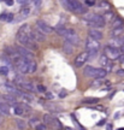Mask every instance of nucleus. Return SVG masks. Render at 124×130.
<instances>
[{
	"label": "nucleus",
	"mask_w": 124,
	"mask_h": 130,
	"mask_svg": "<svg viewBox=\"0 0 124 130\" xmlns=\"http://www.w3.org/2000/svg\"><path fill=\"white\" fill-rule=\"evenodd\" d=\"M119 60H120V63H122V64H124V54H122V56L119 57Z\"/></svg>",
	"instance_id": "nucleus-41"
},
{
	"label": "nucleus",
	"mask_w": 124,
	"mask_h": 130,
	"mask_svg": "<svg viewBox=\"0 0 124 130\" xmlns=\"http://www.w3.org/2000/svg\"><path fill=\"white\" fill-rule=\"evenodd\" d=\"M29 12H30V10H29V7H24V9L21 10V12H19V19H23L25 18V17H28V14H29Z\"/></svg>",
	"instance_id": "nucleus-21"
},
{
	"label": "nucleus",
	"mask_w": 124,
	"mask_h": 130,
	"mask_svg": "<svg viewBox=\"0 0 124 130\" xmlns=\"http://www.w3.org/2000/svg\"><path fill=\"white\" fill-rule=\"evenodd\" d=\"M19 86H21L22 88L29 90V92H34V90H36V87H35L32 82H21V83H19Z\"/></svg>",
	"instance_id": "nucleus-15"
},
{
	"label": "nucleus",
	"mask_w": 124,
	"mask_h": 130,
	"mask_svg": "<svg viewBox=\"0 0 124 130\" xmlns=\"http://www.w3.org/2000/svg\"><path fill=\"white\" fill-rule=\"evenodd\" d=\"M16 125L18 126L21 130H23V129H25L27 124H25V122L22 121V119H17V121H16Z\"/></svg>",
	"instance_id": "nucleus-23"
},
{
	"label": "nucleus",
	"mask_w": 124,
	"mask_h": 130,
	"mask_svg": "<svg viewBox=\"0 0 124 130\" xmlns=\"http://www.w3.org/2000/svg\"><path fill=\"white\" fill-rule=\"evenodd\" d=\"M36 122H37V119H35V118H32V119H30V123H32L33 125H35V126L37 125V124H36Z\"/></svg>",
	"instance_id": "nucleus-37"
},
{
	"label": "nucleus",
	"mask_w": 124,
	"mask_h": 130,
	"mask_svg": "<svg viewBox=\"0 0 124 130\" xmlns=\"http://www.w3.org/2000/svg\"><path fill=\"white\" fill-rule=\"evenodd\" d=\"M1 123H3V117L0 116V124H1Z\"/></svg>",
	"instance_id": "nucleus-44"
},
{
	"label": "nucleus",
	"mask_w": 124,
	"mask_h": 130,
	"mask_svg": "<svg viewBox=\"0 0 124 130\" xmlns=\"http://www.w3.org/2000/svg\"><path fill=\"white\" fill-rule=\"evenodd\" d=\"M82 102L83 104H98L99 99L98 98H84Z\"/></svg>",
	"instance_id": "nucleus-20"
},
{
	"label": "nucleus",
	"mask_w": 124,
	"mask_h": 130,
	"mask_svg": "<svg viewBox=\"0 0 124 130\" xmlns=\"http://www.w3.org/2000/svg\"><path fill=\"white\" fill-rule=\"evenodd\" d=\"M6 5H9V6H12V5H13V1H12V0H7V1H6Z\"/></svg>",
	"instance_id": "nucleus-40"
},
{
	"label": "nucleus",
	"mask_w": 124,
	"mask_h": 130,
	"mask_svg": "<svg viewBox=\"0 0 124 130\" xmlns=\"http://www.w3.org/2000/svg\"><path fill=\"white\" fill-rule=\"evenodd\" d=\"M0 115H4V116H9L10 115V108L7 106V104L0 101Z\"/></svg>",
	"instance_id": "nucleus-16"
},
{
	"label": "nucleus",
	"mask_w": 124,
	"mask_h": 130,
	"mask_svg": "<svg viewBox=\"0 0 124 130\" xmlns=\"http://www.w3.org/2000/svg\"><path fill=\"white\" fill-rule=\"evenodd\" d=\"M61 3H63V5H64V7H66L68 10L72 11V12H75V13L84 14V12H86L84 6H82L78 1H74V0H71V1H61Z\"/></svg>",
	"instance_id": "nucleus-5"
},
{
	"label": "nucleus",
	"mask_w": 124,
	"mask_h": 130,
	"mask_svg": "<svg viewBox=\"0 0 124 130\" xmlns=\"http://www.w3.org/2000/svg\"><path fill=\"white\" fill-rule=\"evenodd\" d=\"M0 19L1 21H6V22H11L13 19V14L12 13H3L0 16Z\"/></svg>",
	"instance_id": "nucleus-19"
},
{
	"label": "nucleus",
	"mask_w": 124,
	"mask_h": 130,
	"mask_svg": "<svg viewBox=\"0 0 124 130\" xmlns=\"http://www.w3.org/2000/svg\"><path fill=\"white\" fill-rule=\"evenodd\" d=\"M84 5H86V6H94V5H95V1H90V0H86V1H84Z\"/></svg>",
	"instance_id": "nucleus-31"
},
{
	"label": "nucleus",
	"mask_w": 124,
	"mask_h": 130,
	"mask_svg": "<svg viewBox=\"0 0 124 130\" xmlns=\"http://www.w3.org/2000/svg\"><path fill=\"white\" fill-rule=\"evenodd\" d=\"M83 18L86 19L92 27H94V28H101V27H104L106 23L104 17H102V16H99V14L87 13L86 16H83Z\"/></svg>",
	"instance_id": "nucleus-3"
},
{
	"label": "nucleus",
	"mask_w": 124,
	"mask_h": 130,
	"mask_svg": "<svg viewBox=\"0 0 124 130\" xmlns=\"http://www.w3.org/2000/svg\"><path fill=\"white\" fill-rule=\"evenodd\" d=\"M30 36L34 41H45V35L40 30H32Z\"/></svg>",
	"instance_id": "nucleus-13"
},
{
	"label": "nucleus",
	"mask_w": 124,
	"mask_h": 130,
	"mask_svg": "<svg viewBox=\"0 0 124 130\" xmlns=\"http://www.w3.org/2000/svg\"><path fill=\"white\" fill-rule=\"evenodd\" d=\"M36 69H37L36 63H35V61H33V60L29 61V71H28V72H30V74H34V72L36 71Z\"/></svg>",
	"instance_id": "nucleus-22"
},
{
	"label": "nucleus",
	"mask_w": 124,
	"mask_h": 130,
	"mask_svg": "<svg viewBox=\"0 0 124 130\" xmlns=\"http://www.w3.org/2000/svg\"><path fill=\"white\" fill-rule=\"evenodd\" d=\"M43 121L46 123L47 126H50L51 129L53 130H60L61 129V124H60V122L54 118L53 116H51V115H45L43 116Z\"/></svg>",
	"instance_id": "nucleus-6"
},
{
	"label": "nucleus",
	"mask_w": 124,
	"mask_h": 130,
	"mask_svg": "<svg viewBox=\"0 0 124 130\" xmlns=\"http://www.w3.org/2000/svg\"><path fill=\"white\" fill-rule=\"evenodd\" d=\"M111 24H112V28L116 29V28H122L123 27V21L120 18H115L112 22H111Z\"/></svg>",
	"instance_id": "nucleus-17"
},
{
	"label": "nucleus",
	"mask_w": 124,
	"mask_h": 130,
	"mask_svg": "<svg viewBox=\"0 0 124 130\" xmlns=\"http://www.w3.org/2000/svg\"><path fill=\"white\" fill-rule=\"evenodd\" d=\"M86 47L89 51H98V48L100 47V45H99V42L97 40H94L92 37H88L86 40Z\"/></svg>",
	"instance_id": "nucleus-11"
},
{
	"label": "nucleus",
	"mask_w": 124,
	"mask_h": 130,
	"mask_svg": "<svg viewBox=\"0 0 124 130\" xmlns=\"http://www.w3.org/2000/svg\"><path fill=\"white\" fill-rule=\"evenodd\" d=\"M105 57L107 59H117L120 57V51L117 47H112V46H106L105 47Z\"/></svg>",
	"instance_id": "nucleus-7"
},
{
	"label": "nucleus",
	"mask_w": 124,
	"mask_h": 130,
	"mask_svg": "<svg viewBox=\"0 0 124 130\" xmlns=\"http://www.w3.org/2000/svg\"><path fill=\"white\" fill-rule=\"evenodd\" d=\"M36 89H39L40 92H46V88H45L43 86H37V87H36Z\"/></svg>",
	"instance_id": "nucleus-36"
},
{
	"label": "nucleus",
	"mask_w": 124,
	"mask_h": 130,
	"mask_svg": "<svg viewBox=\"0 0 124 130\" xmlns=\"http://www.w3.org/2000/svg\"><path fill=\"white\" fill-rule=\"evenodd\" d=\"M107 74L105 69H99V68H93V66H86L84 68V75L87 77L92 78H104Z\"/></svg>",
	"instance_id": "nucleus-4"
},
{
	"label": "nucleus",
	"mask_w": 124,
	"mask_h": 130,
	"mask_svg": "<svg viewBox=\"0 0 124 130\" xmlns=\"http://www.w3.org/2000/svg\"><path fill=\"white\" fill-rule=\"evenodd\" d=\"M19 98H22L24 101H27V102H32L33 101V98L29 95V94H27V93H22V95Z\"/></svg>",
	"instance_id": "nucleus-26"
},
{
	"label": "nucleus",
	"mask_w": 124,
	"mask_h": 130,
	"mask_svg": "<svg viewBox=\"0 0 124 130\" xmlns=\"http://www.w3.org/2000/svg\"><path fill=\"white\" fill-rule=\"evenodd\" d=\"M16 51L18 52V56L22 57V58H25V59H29V58H32L34 54H33L32 52L29 51V50H27V48H24V47H16Z\"/></svg>",
	"instance_id": "nucleus-12"
},
{
	"label": "nucleus",
	"mask_w": 124,
	"mask_h": 130,
	"mask_svg": "<svg viewBox=\"0 0 124 130\" xmlns=\"http://www.w3.org/2000/svg\"><path fill=\"white\" fill-rule=\"evenodd\" d=\"M36 27H37V29H39V30H40V31L43 34V35H46V34H50V32L53 31L52 27H50V25H48L46 22H43V21H41V19L36 21Z\"/></svg>",
	"instance_id": "nucleus-8"
},
{
	"label": "nucleus",
	"mask_w": 124,
	"mask_h": 130,
	"mask_svg": "<svg viewBox=\"0 0 124 130\" xmlns=\"http://www.w3.org/2000/svg\"><path fill=\"white\" fill-rule=\"evenodd\" d=\"M45 106H46L50 111H58V112L61 111V107H59V106H51V105H45Z\"/></svg>",
	"instance_id": "nucleus-27"
},
{
	"label": "nucleus",
	"mask_w": 124,
	"mask_h": 130,
	"mask_svg": "<svg viewBox=\"0 0 124 130\" xmlns=\"http://www.w3.org/2000/svg\"><path fill=\"white\" fill-rule=\"evenodd\" d=\"M0 74L7 75L9 74V68H7V66H1V68H0Z\"/></svg>",
	"instance_id": "nucleus-30"
},
{
	"label": "nucleus",
	"mask_w": 124,
	"mask_h": 130,
	"mask_svg": "<svg viewBox=\"0 0 124 130\" xmlns=\"http://www.w3.org/2000/svg\"><path fill=\"white\" fill-rule=\"evenodd\" d=\"M57 32H58L59 35H61V36H64L66 42H69L70 45H78V42H80L78 35L75 32V30H72V29L58 28L57 29Z\"/></svg>",
	"instance_id": "nucleus-2"
},
{
	"label": "nucleus",
	"mask_w": 124,
	"mask_h": 130,
	"mask_svg": "<svg viewBox=\"0 0 124 130\" xmlns=\"http://www.w3.org/2000/svg\"><path fill=\"white\" fill-rule=\"evenodd\" d=\"M4 87H5V89L11 94V95H14V96H21L22 93H23V92H21L19 89H17V87H16L14 84L9 83V82H6V83L4 84Z\"/></svg>",
	"instance_id": "nucleus-10"
},
{
	"label": "nucleus",
	"mask_w": 124,
	"mask_h": 130,
	"mask_svg": "<svg viewBox=\"0 0 124 130\" xmlns=\"http://www.w3.org/2000/svg\"><path fill=\"white\" fill-rule=\"evenodd\" d=\"M112 16H115V14L112 13V12H107V13L104 16V19H105V22H106V21H108V19H110L111 22H112V21L115 19V18H112Z\"/></svg>",
	"instance_id": "nucleus-28"
},
{
	"label": "nucleus",
	"mask_w": 124,
	"mask_h": 130,
	"mask_svg": "<svg viewBox=\"0 0 124 130\" xmlns=\"http://www.w3.org/2000/svg\"><path fill=\"white\" fill-rule=\"evenodd\" d=\"M88 34H89V37H92V39L97 40V41L102 39V32L99 31V30H97V29H90Z\"/></svg>",
	"instance_id": "nucleus-14"
},
{
	"label": "nucleus",
	"mask_w": 124,
	"mask_h": 130,
	"mask_svg": "<svg viewBox=\"0 0 124 130\" xmlns=\"http://www.w3.org/2000/svg\"><path fill=\"white\" fill-rule=\"evenodd\" d=\"M72 45H70L69 42H66V43H64V51L65 53H68V54H71L72 53Z\"/></svg>",
	"instance_id": "nucleus-24"
},
{
	"label": "nucleus",
	"mask_w": 124,
	"mask_h": 130,
	"mask_svg": "<svg viewBox=\"0 0 124 130\" xmlns=\"http://www.w3.org/2000/svg\"><path fill=\"white\" fill-rule=\"evenodd\" d=\"M107 130H112V126H111L110 124H108V125H107Z\"/></svg>",
	"instance_id": "nucleus-42"
},
{
	"label": "nucleus",
	"mask_w": 124,
	"mask_h": 130,
	"mask_svg": "<svg viewBox=\"0 0 124 130\" xmlns=\"http://www.w3.org/2000/svg\"><path fill=\"white\" fill-rule=\"evenodd\" d=\"M100 84H101V82H99V81H97V82H93V83L90 84V87H92V88H97V87H99Z\"/></svg>",
	"instance_id": "nucleus-33"
},
{
	"label": "nucleus",
	"mask_w": 124,
	"mask_h": 130,
	"mask_svg": "<svg viewBox=\"0 0 124 130\" xmlns=\"http://www.w3.org/2000/svg\"><path fill=\"white\" fill-rule=\"evenodd\" d=\"M4 99L6 101H10V104H14V102H16V99H14L13 96H11V95H5Z\"/></svg>",
	"instance_id": "nucleus-29"
},
{
	"label": "nucleus",
	"mask_w": 124,
	"mask_h": 130,
	"mask_svg": "<svg viewBox=\"0 0 124 130\" xmlns=\"http://www.w3.org/2000/svg\"><path fill=\"white\" fill-rule=\"evenodd\" d=\"M117 74H118V76H124V70H118Z\"/></svg>",
	"instance_id": "nucleus-38"
},
{
	"label": "nucleus",
	"mask_w": 124,
	"mask_h": 130,
	"mask_svg": "<svg viewBox=\"0 0 124 130\" xmlns=\"http://www.w3.org/2000/svg\"><path fill=\"white\" fill-rule=\"evenodd\" d=\"M89 59V53L88 52H82V53H80L77 57H76V59H75V66H82L83 64H86V61Z\"/></svg>",
	"instance_id": "nucleus-9"
},
{
	"label": "nucleus",
	"mask_w": 124,
	"mask_h": 130,
	"mask_svg": "<svg viewBox=\"0 0 124 130\" xmlns=\"http://www.w3.org/2000/svg\"><path fill=\"white\" fill-rule=\"evenodd\" d=\"M14 113L17 116H22L24 115V108L22 106H14Z\"/></svg>",
	"instance_id": "nucleus-25"
},
{
	"label": "nucleus",
	"mask_w": 124,
	"mask_h": 130,
	"mask_svg": "<svg viewBox=\"0 0 124 130\" xmlns=\"http://www.w3.org/2000/svg\"><path fill=\"white\" fill-rule=\"evenodd\" d=\"M30 34H32V29L28 25V24H24L22 25L21 28H19L18 32H17V39H18V41L25 46V48H32V50H35L37 48V46L35 45V41L32 39L30 36Z\"/></svg>",
	"instance_id": "nucleus-1"
},
{
	"label": "nucleus",
	"mask_w": 124,
	"mask_h": 130,
	"mask_svg": "<svg viewBox=\"0 0 124 130\" xmlns=\"http://www.w3.org/2000/svg\"><path fill=\"white\" fill-rule=\"evenodd\" d=\"M66 90H65V89H63V90H61V92H60V94H59V96L60 98H64V96H66Z\"/></svg>",
	"instance_id": "nucleus-35"
},
{
	"label": "nucleus",
	"mask_w": 124,
	"mask_h": 130,
	"mask_svg": "<svg viewBox=\"0 0 124 130\" xmlns=\"http://www.w3.org/2000/svg\"><path fill=\"white\" fill-rule=\"evenodd\" d=\"M101 64H102V65H107V58H106L105 56L101 57Z\"/></svg>",
	"instance_id": "nucleus-34"
},
{
	"label": "nucleus",
	"mask_w": 124,
	"mask_h": 130,
	"mask_svg": "<svg viewBox=\"0 0 124 130\" xmlns=\"http://www.w3.org/2000/svg\"><path fill=\"white\" fill-rule=\"evenodd\" d=\"M35 129L36 130H46V125H43V124H37L35 126Z\"/></svg>",
	"instance_id": "nucleus-32"
},
{
	"label": "nucleus",
	"mask_w": 124,
	"mask_h": 130,
	"mask_svg": "<svg viewBox=\"0 0 124 130\" xmlns=\"http://www.w3.org/2000/svg\"><path fill=\"white\" fill-rule=\"evenodd\" d=\"M46 98L47 99H52V98H53V94L52 93H46Z\"/></svg>",
	"instance_id": "nucleus-39"
},
{
	"label": "nucleus",
	"mask_w": 124,
	"mask_h": 130,
	"mask_svg": "<svg viewBox=\"0 0 124 130\" xmlns=\"http://www.w3.org/2000/svg\"><path fill=\"white\" fill-rule=\"evenodd\" d=\"M124 31V27H122V28H116V29H112L111 30V36H118V35H122Z\"/></svg>",
	"instance_id": "nucleus-18"
},
{
	"label": "nucleus",
	"mask_w": 124,
	"mask_h": 130,
	"mask_svg": "<svg viewBox=\"0 0 124 130\" xmlns=\"http://www.w3.org/2000/svg\"><path fill=\"white\" fill-rule=\"evenodd\" d=\"M64 130H74V129H71V128H69V126H65Z\"/></svg>",
	"instance_id": "nucleus-43"
},
{
	"label": "nucleus",
	"mask_w": 124,
	"mask_h": 130,
	"mask_svg": "<svg viewBox=\"0 0 124 130\" xmlns=\"http://www.w3.org/2000/svg\"><path fill=\"white\" fill-rule=\"evenodd\" d=\"M122 43H123V45H124V37H123V40H122Z\"/></svg>",
	"instance_id": "nucleus-45"
}]
</instances>
